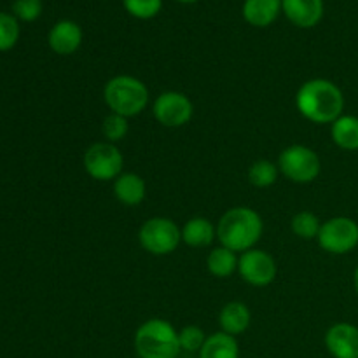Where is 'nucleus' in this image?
Segmentation results:
<instances>
[{
	"label": "nucleus",
	"mask_w": 358,
	"mask_h": 358,
	"mask_svg": "<svg viewBox=\"0 0 358 358\" xmlns=\"http://www.w3.org/2000/svg\"><path fill=\"white\" fill-rule=\"evenodd\" d=\"M299 114L315 124H332L345 110L341 87L329 79L306 80L296 94Z\"/></svg>",
	"instance_id": "1"
},
{
	"label": "nucleus",
	"mask_w": 358,
	"mask_h": 358,
	"mask_svg": "<svg viewBox=\"0 0 358 358\" xmlns=\"http://www.w3.org/2000/svg\"><path fill=\"white\" fill-rule=\"evenodd\" d=\"M264 233L262 217L248 206L229 208L217 224V240L236 254L252 250Z\"/></svg>",
	"instance_id": "2"
},
{
	"label": "nucleus",
	"mask_w": 358,
	"mask_h": 358,
	"mask_svg": "<svg viewBox=\"0 0 358 358\" xmlns=\"http://www.w3.org/2000/svg\"><path fill=\"white\" fill-rule=\"evenodd\" d=\"M133 346L140 358H177L182 352L178 332L163 318L143 322L136 329Z\"/></svg>",
	"instance_id": "3"
},
{
	"label": "nucleus",
	"mask_w": 358,
	"mask_h": 358,
	"mask_svg": "<svg viewBox=\"0 0 358 358\" xmlns=\"http://www.w3.org/2000/svg\"><path fill=\"white\" fill-rule=\"evenodd\" d=\"M103 101L112 114L129 119L140 115L149 105V90L133 76H115L103 87Z\"/></svg>",
	"instance_id": "4"
},
{
	"label": "nucleus",
	"mask_w": 358,
	"mask_h": 358,
	"mask_svg": "<svg viewBox=\"0 0 358 358\" xmlns=\"http://www.w3.org/2000/svg\"><path fill=\"white\" fill-rule=\"evenodd\" d=\"M278 170L283 177L294 184H311L317 180L322 171V163L318 154L306 145L285 147L278 156Z\"/></svg>",
	"instance_id": "5"
},
{
	"label": "nucleus",
	"mask_w": 358,
	"mask_h": 358,
	"mask_svg": "<svg viewBox=\"0 0 358 358\" xmlns=\"http://www.w3.org/2000/svg\"><path fill=\"white\" fill-rule=\"evenodd\" d=\"M138 241L147 254L170 255L180 245L182 229L171 219L152 217L140 227Z\"/></svg>",
	"instance_id": "6"
},
{
	"label": "nucleus",
	"mask_w": 358,
	"mask_h": 358,
	"mask_svg": "<svg viewBox=\"0 0 358 358\" xmlns=\"http://www.w3.org/2000/svg\"><path fill=\"white\" fill-rule=\"evenodd\" d=\"M83 164L91 178L98 182H110L122 173L124 157L115 143L96 142L86 149Z\"/></svg>",
	"instance_id": "7"
},
{
	"label": "nucleus",
	"mask_w": 358,
	"mask_h": 358,
	"mask_svg": "<svg viewBox=\"0 0 358 358\" xmlns=\"http://www.w3.org/2000/svg\"><path fill=\"white\" fill-rule=\"evenodd\" d=\"M317 241L327 254H350L358 247V224L350 217H332L322 224Z\"/></svg>",
	"instance_id": "8"
},
{
	"label": "nucleus",
	"mask_w": 358,
	"mask_h": 358,
	"mask_svg": "<svg viewBox=\"0 0 358 358\" xmlns=\"http://www.w3.org/2000/svg\"><path fill=\"white\" fill-rule=\"evenodd\" d=\"M152 114L164 128H182L194 115V105L180 91H164L154 100Z\"/></svg>",
	"instance_id": "9"
},
{
	"label": "nucleus",
	"mask_w": 358,
	"mask_h": 358,
	"mask_svg": "<svg viewBox=\"0 0 358 358\" xmlns=\"http://www.w3.org/2000/svg\"><path fill=\"white\" fill-rule=\"evenodd\" d=\"M238 273L248 285L268 287L275 282L278 268H276L275 259L268 252L252 248L241 254L238 261Z\"/></svg>",
	"instance_id": "10"
},
{
	"label": "nucleus",
	"mask_w": 358,
	"mask_h": 358,
	"mask_svg": "<svg viewBox=\"0 0 358 358\" xmlns=\"http://www.w3.org/2000/svg\"><path fill=\"white\" fill-rule=\"evenodd\" d=\"M325 348L332 358H358V327L339 322L325 332Z\"/></svg>",
	"instance_id": "11"
},
{
	"label": "nucleus",
	"mask_w": 358,
	"mask_h": 358,
	"mask_svg": "<svg viewBox=\"0 0 358 358\" xmlns=\"http://www.w3.org/2000/svg\"><path fill=\"white\" fill-rule=\"evenodd\" d=\"M324 0H282L287 20L297 28H313L324 17Z\"/></svg>",
	"instance_id": "12"
},
{
	"label": "nucleus",
	"mask_w": 358,
	"mask_h": 358,
	"mask_svg": "<svg viewBox=\"0 0 358 358\" xmlns=\"http://www.w3.org/2000/svg\"><path fill=\"white\" fill-rule=\"evenodd\" d=\"M48 44L56 55L70 56L83 44V28L72 20H62L49 30Z\"/></svg>",
	"instance_id": "13"
},
{
	"label": "nucleus",
	"mask_w": 358,
	"mask_h": 358,
	"mask_svg": "<svg viewBox=\"0 0 358 358\" xmlns=\"http://www.w3.org/2000/svg\"><path fill=\"white\" fill-rule=\"evenodd\" d=\"M147 185L140 175L131 171H122L114 180V196L119 203L126 206H136L145 199Z\"/></svg>",
	"instance_id": "14"
},
{
	"label": "nucleus",
	"mask_w": 358,
	"mask_h": 358,
	"mask_svg": "<svg viewBox=\"0 0 358 358\" xmlns=\"http://www.w3.org/2000/svg\"><path fill=\"white\" fill-rule=\"evenodd\" d=\"M252 313L248 306L241 301H231L220 310L219 313V325L220 331L229 336H240L250 327Z\"/></svg>",
	"instance_id": "15"
},
{
	"label": "nucleus",
	"mask_w": 358,
	"mask_h": 358,
	"mask_svg": "<svg viewBox=\"0 0 358 358\" xmlns=\"http://www.w3.org/2000/svg\"><path fill=\"white\" fill-rule=\"evenodd\" d=\"M282 13V0H245L243 17L248 24L266 28L273 24Z\"/></svg>",
	"instance_id": "16"
},
{
	"label": "nucleus",
	"mask_w": 358,
	"mask_h": 358,
	"mask_svg": "<svg viewBox=\"0 0 358 358\" xmlns=\"http://www.w3.org/2000/svg\"><path fill=\"white\" fill-rule=\"evenodd\" d=\"M217 238V227L205 217H192L182 227V241L189 247H208Z\"/></svg>",
	"instance_id": "17"
},
{
	"label": "nucleus",
	"mask_w": 358,
	"mask_h": 358,
	"mask_svg": "<svg viewBox=\"0 0 358 358\" xmlns=\"http://www.w3.org/2000/svg\"><path fill=\"white\" fill-rule=\"evenodd\" d=\"M332 142L343 150L355 152L358 150V117L357 115H345L336 119L331 126Z\"/></svg>",
	"instance_id": "18"
},
{
	"label": "nucleus",
	"mask_w": 358,
	"mask_h": 358,
	"mask_svg": "<svg viewBox=\"0 0 358 358\" xmlns=\"http://www.w3.org/2000/svg\"><path fill=\"white\" fill-rule=\"evenodd\" d=\"M199 358H240V345L234 336L226 332H215L208 336L199 350Z\"/></svg>",
	"instance_id": "19"
},
{
	"label": "nucleus",
	"mask_w": 358,
	"mask_h": 358,
	"mask_svg": "<svg viewBox=\"0 0 358 358\" xmlns=\"http://www.w3.org/2000/svg\"><path fill=\"white\" fill-rule=\"evenodd\" d=\"M238 261L236 252L229 250L226 247H217L206 257V268H208L210 275L215 278H229L238 271Z\"/></svg>",
	"instance_id": "20"
},
{
	"label": "nucleus",
	"mask_w": 358,
	"mask_h": 358,
	"mask_svg": "<svg viewBox=\"0 0 358 358\" xmlns=\"http://www.w3.org/2000/svg\"><path fill=\"white\" fill-rule=\"evenodd\" d=\"M278 164L269 159H259L248 170V182L259 189L271 187L278 180Z\"/></svg>",
	"instance_id": "21"
},
{
	"label": "nucleus",
	"mask_w": 358,
	"mask_h": 358,
	"mask_svg": "<svg viewBox=\"0 0 358 358\" xmlns=\"http://www.w3.org/2000/svg\"><path fill=\"white\" fill-rule=\"evenodd\" d=\"M292 233L301 240H315L320 233V219L313 212H299L292 217Z\"/></svg>",
	"instance_id": "22"
},
{
	"label": "nucleus",
	"mask_w": 358,
	"mask_h": 358,
	"mask_svg": "<svg viewBox=\"0 0 358 358\" xmlns=\"http://www.w3.org/2000/svg\"><path fill=\"white\" fill-rule=\"evenodd\" d=\"M20 41V21L14 14L0 13V51H9Z\"/></svg>",
	"instance_id": "23"
},
{
	"label": "nucleus",
	"mask_w": 358,
	"mask_h": 358,
	"mask_svg": "<svg viewBox=\"0 0 358 358\" xmlns=\"http://www.w3.org/2000/svg\"><path fill=\"white\" fill-rule=\"evenodd\" d=\"M122 6L136 20H152L159 14L163 0H122Z\"/></svg>",
	"instance_id": "24"
},
{
	"label": "nucleus",
	"mask_w": 358,
	"mask_h": 358,
	"mask_svg": "<svg viewBox=\"0 0 358 358\" xmlns=\"http://www.w3.org/2000/svg\"><path fill=\"white\" fill-rule=\"evenodd\" d=\"M128 119L119 114H112V112L103 119V124H101V133L105 136V142L110 143H117L124 140V136L128 135Z\"/></svg>",
	"instance_id": "25"
},
{
	"label": "nucleus",
	"mask_w": 358,
	"mask_h": 358,
	"mask_svg": "<svg viewBox=\"0 0 358 358\" xmlns=\"http://www.w3.org/2000/svg\"><path fill=\"white\" fill-rule=\"evenodd\" d=\"M206 338L208 336L205 334L201 327L198 325H185L180 332H178V341H180V348L182 352H198L203 348L205 345Z\"/></svg>",
	"instance_id": "26"
},
{
	"label": "nucleus",
	"mask_w": 358,
	"mask_h": 358,
	"mask_svg": "<svg viewBox=\"0 0 358 358\" xmlns=\"http://www.w3.org/2000/svg\"><path fill=\"white\" fill-rule=\"evenodd\" d=\"M13 14L17 21L31 23L42 14V0H14Z\"/></svg>",
	"instance_id": "27"
},
{
	"label": "nucleus",
	"mask_w": 358,
	"mask_h": 358,
	"mask_svg": "<svg viewBox=\"0 0 358 358\" xmlns=\"http://www.w3.org/2000/svg\"><path fill=\"white\" fill-rule=\"evenodd\" d=\"M353 285H355V292L358 296V268L355 269V273H353Z\"/></svg>",
	"instance_id": "28"
},
{
	"label": "nucleus",
	"mask_w": 358,
	"mask_h": 358,
	"mask_svg": "<svg viewBox=\"0 0 358 358\" xmlns=\"http://www.w3.org/2000/svg\"><path fill=\"white\" fill-rule=\"evenodd\" d=\"M180 3H192V2H198V0H177Z\"/></svg>",
	"instance_id": "29"
}]
</instances>
